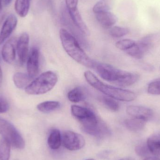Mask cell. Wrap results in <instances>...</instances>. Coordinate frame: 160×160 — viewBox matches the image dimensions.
Masks as SVG:
<instances>
[{"instance_id":"6da1fadb","label":"cell","mask_w":160,"mask_h":160,"mask_svg":"<svg viewBox=\"0 0 160 160\" xmlns=\"http://www.w3.org/2000/svg\"><path fill=\"white\" fill-rule=\"evenodd\" d=\"M95 68L103 79L119 86L132 85L138 81L140 77L137 73L120 70L107 64H97Z\"/></svg>"},{"instance_id":"7a4b0ae2","label":"cell","mask_w":160,"mask_h":160,"mask_svg":"<svg viewBox=\"0 0 160 160\" xmlns=\"http://www.w3.org/2000/svg\"><path fill=\"white\" fill-rule=\"evenodd\" d=\"M60 37L63 48L70 57L86 67L95 68L97 64L87 55L80 47L78 40L68 31L61 29Z\"/></svg>"},{"instance_id":"3957f363","label":"cell","mask_w":160,"mask_h":160,"mask_svg":"<svg viewBox=\"0 0 160 160\" xmlns=\"http://www.w3.org/2000/svg\"><path fill=\"white\" fill-rule=\"evenodd\" d=\"M85 78L94 88L114 99L131 102L136 99V94L132 91L108 85L102 82L90 71L84 73Z\"/></svg>"},{"instance_id":"277c9868","label":"cell","mask_w":160,"mask_h":160,"mask_svg":"<svg viewBox=\"0 0 160 160\" xmlns=\"http://www.w3.org/2000/svg\"><path fill=\"white\" fill-rule=\"evenodd\" d=\"M71 110L72 115L80 121L83 130L86 133L92 135L99 127L102 121L90 109L78 105H73L71 106Z\"/></svg>"},{"instance_id":"5b68a950","label":"cell","mask_w":160,"mask_h":160,"mask_svg":"<svg viewBox=\"0 0 160 160\" xmlns=\"http://www.w3.org/2000/svg\"><path fill=\"white\" fill-rule=\"evenodd\" d=\"M58 81V77L53 71L44 72L38 77L25 88L29 95L45 94L53 88Z\"/></svg>"},{"instance_id":"8992f818","label":"cell","mask_w":160,"mask_h":160,"mask_svg":"<svg viewBox=\"0 0 160 160\" xmlns=\"http://www.w3.org/2000/svg\"><path fill=\"white\" fill-rule=\"evenodd\" d=\"M0 134L10 145L18 149H23L25 142L18 131L10 122L0 117Z\"/></svg>"},{"instance_id":"52a82bcc","label":"cell","mask_w":160,"mask_h":160,"mask_svg":"<svg viewBox=\"0 0 160 160\" xmlns=\"http://www.w3.org/2000/svg\"><path fill=\"white\" fill-rule=\"evenodd\" d=\"M62 141L64 147L71 151L79 150L85 144V140L81 134L70 131L64 132Z\"/></svg>"},{"instance_id":"ba28073f","label":"cell","mask_w":160,"mask_h":160,"mask_svg":"<svg viewBox=\"0 0 160 160\" xmlns=\"http://www.w3.org/2000/svg\"><path fill=\"white\" fill-rule=\"evenodd\" d=\"M152 43L151 37H146L138 43H136L132 48L126 52L133 58L142 59L152 48Z\"/></svg>"},{"instance_id":"9c48e42d","label":"cell","mask_w":160,"mask_h":160,"mask_svg":"<svg viewBox=\"0 0 160 160\" xmlns=\"http://www.w3.org/2000/svg\"><path fill=\"white\" fill-rule=\"evenodd\" d=\"M126 112L132 117L143 119L147 122L152 118L154 114L150 108L138 105L128 106Z\"/></svg>"},{"instance_id":"30bf717a","label":"cell","mask_w":160,"mask_h":160,"mask_svg":"<svg viewBox=\"0 0 160 160\" xmlns=\"http://www.w3.org/2000/svg\"><path fill=\"white\" fill-rule=\"evenodd\" d=\"M29 40V35L24 32L20 36L17 42V52L21 65L24 64L28 58Z\"/></svg>"},{"instance_id":"8fae6325","label":"cell","mask_w":160,"mask_h":160,"mask_svg":"<svg viewBox=\"0 0 160 160\" xmlns=\"http://www.w3.org/2000/svg\"><path fill=\"white\" fill-rule=\"evenodd\" d=\"M39 57L38 50L37 48H33L27 60V73L33 78L38 74L39 71Z\"/></svg>"},{"instance_id":"7c38bea8","label":"cell","mask_w":160,"mask_h":160,"mask_svg":"<svg viewBox=\"0 0 160 160\" xmlns=\"http://www.w3.org/2000/svg\"><path fill=\"white\" fill-rule=\"evenodd\" d=\"M18 23V19L16 16L10 15L5 21L0 32V45H2L14 31Z\"/></svg>"},{"instance_id":"4fadbf2b","label":"cell","mask_w":160,"mask_h":160,"mask_svg":"<svg viewBox=\"0 0 160 160\" xmlns=\"http://www.w3.org/2000/svg\"><path fill=\"white\" fill-rule=\"evenodd\" d=\"M17 42L16 38H12L6 42L3 47L2 57L7 63H12L15 60Z\"/></svg>"},{"instance_id":"5bb4252c","label":"cell","mask_w":160,"mask_h":160,"mask_svg":"<svg viewBox=\"0 0 160 160\" xmlns=\"http://www.w3.org/2000/svg\"><path fill=\"white\" fill-rule=\"evenodd\" d=\"M68 10L70 18L75 26L83 34H84L86 36L90 35V31L84 22L80 14L78 8Z\"/></svg>"},{"instance_id":"9a60e30c","label":"cell","mask_w":160,"mask_h":160,"mask_svg":"<svg viewBox=\"0 0 160 160\" xmlns=\"http://www.w3.org/2000/svg\"><path fill=\"white\" fill-rule=\"evenodd\" d=\"M97 20L104 28H111L117 21L118 18L114 14L110 11L96 14Z\"/></svg>"},{"instance_id":"2e32d148","label":"cell","mask_w":160,"mask_h":160,"mask_svg":"<svg viewBox=\"0 0 160 160\" xmlns=\"http://www.w3.org/2000/svg\"><path fill=\"white\" fill-rule=\"evenodd\" d=\"M147 145L151 154L160 159V132L151 135L148 139Z\"/></svg>"},{"instance_id":"e0dca14e","label":"cell","mask_w":160,"mask_h":160,"mask_svg":"<svg viewBox=\"0 0 160 160\" xmlns=\"http://www.w3.org/2000/svg\"><path fill=\"white\" fill-rule=\"evenodd\" d=\"M147 121L143 119L132 118L126 119L125 125L126 128L132 132H139L142 130L146 124Z\"/></svg>"},{"instance_id":"ac0fdd59","label":"cell","mask_w":160,"mask_h":160,"mask_svg":"<svg viewBox=\"0 0 160 160\" xmlns=\"http://www.w3.org/2000/svg\"><path fill=\"white\" fill-rule=\"evenodd\" d=\"M33 78L25 73L18 72L13 77V81L17 87L19 88H26L32 82Z\"/></svg>"},{"instance_id":"d6986e66","label":"cell","mask_w":160,"mask_h":160,"mask_svg":"<svg viewBox=\"0 0 160 160\" xmlns=\"http://www.w3.org/2000/svg\"><path fill=\"white\" fill-rule=\"evenodd\" d=\"M62 135L59 130L53 129L48 138V143L50 148L53 150L59 149L62 144Z\"/></svg>"},{"instance_id":"ffe728a7","label":"cell","mask_w":160,"mask_h":160,"mask_svg":"<svg viewBox=\"0 0 160 160\" xmlns=\"http://www.w3.org/2000/svg\"><path fill=\"white\" fill-rule=\"evenodd\" d=\"M32 0H16L15 8L17 14L21 17L24 18L29 13Z\"/></svg>"},{"instance_id":"44dd1931","label":"cell","mask_w":160,"mask_h":160,"mask_svg":"<svg viewBox=\"0 0 160 160\" xmlns=\"http://www.w3.org/2000/svg\"><path fill=\"white\" fill-rule=\"evenodd\" d=\"M86 97L84 90L80 87L75 88L68 94V98L70 101L78 102L84 99Z\"/></svg>"},{"instance_id":"7402d4cb","label":"cell","mask_w":160,"mask_h":160,"mask_svg":"<svg viewBox=\"0 0 160 160\" xmlns=\"http://www.w3.org/2000/svg\"><path fill=\"white\" fill-rule=\"evenodd\" d=\"M113 0H100L93 8V11L95 14L109 11L113 6Z\"/></svg>"},{"instance_id":"603a6c76","label":"cell","mask_w":160,"mask_h":160,"mask_svg":"<svg viewBox=\"0 0 160 160\" xmlns=\"http://www.w3.org/2000/svg\"><path fill=\"white\" fill-rule=\"evenodd\" d=\"M61 104L57 101H46L37 105L38 110L44 113H48L60 108Z\"/></svg>"},{"instance_id":"cb8c5ba5","label":"cell","mask_w":160,"mask_h":160,"mask_svg":"<svg viewBox=\"0 0 160 160\" xmlns=\"http://www.w3.org/2000/svg\"><path fill=\"white\" fill-rule=\"evenodd\" d=\"M10 155V145L5 140L0 142V160H8Z\"/></svg>"},{"instance_id":"d4e9b609","label":"cell","mask_w":160,"mask_h":160,"mask_svg":"<svg viewBox=\"0 0 160 160\" xmlns=\"http://www.w3.org/2000/svg\"><path fill=\"white\" fill-rule=\"evenodd\" d=\"M129 32V30L128 28L120 26H114L111 27L109 33L113 37L121 38L125 36Z\"/></svg>"},{"instance_id":"484cf974","label":"cell","mask_w":160,"mask_h":160,"mask_svg":"<svg viewBox=\"0 0 160 160\" xmlns=\"http://www.w3.org/2000/svg\"><path fill=\"white\" fill-rule=\"evenodd\" d=\"M136 44L134 40L130 39H124L119 40L116 43V47L120 50L127 51Z\"/></svg>"},{"instance_id":"4316f807","label":"cell","mask_w":160,"mask_h":160,"mask_svg":"<svg viewBox=\"0 0 160 160\" xmlns=\"http://www.w3.org/2000/svg\"><path fill=\"white\" fill-rule=\"evenodd\" d=\"M147 90L149 94L160 95V79L151 82L148 84Z\"/></svg>"},{"instance_id":"83f0119b","label":"cell","mask_w":160,"mask_h":160,"mask_svg":"<svg viewBox=\"0 0 160 160\" xmlns=\"http://www.w3.org/2000/svg\"><path fill=\"white\" fill-rule=\"evenodd\" d=\"M102 100L105 106L112 112H117L119 110V104L114 99L103 97Z\"/></svg>"},{"instance_id":"f1b7e54d","label":"cell","mask_w":160,"mask_h":160,"mask_svg":"<svg viewBox=\"0 0 160 160\" xmlns=\"http://www.w3.org/2000/svg\"><path fill=\"white\" fill-rule=\"evenodd\" d=\"M135 151L138 156L145 158L152 155L147 144H141L137 146L135 148Z\"/></svg>"},{"instance_id":"f546056e","label":"cell","mask_w":160,"mask_h":160,"mask_svg":"<svg viewBox=\"0 0 160 160\" xmlns=\"http://www.w3.org/2000/svg\"><path fill=\"white\" fill-rule=\"evenodd\" d=\"M9 108V104L7 100L2 96H0V113L6 112Z\"/></svg>"},{"instance_id":"4dcf8cb0","label":"cell","mask_w":160,"mask_h":160,"mask_svg":"<svg viewBox=\"0 0 160 160\" xmlns=\"http://www.w3.org/2000/svg\"><path fill=\"white\" fill-rule=\"evenodd\" d=\"M79 0H65L67 7L68 10L78 8Z\"/></svg>"},{"instance_id":"1f68e13d","label":"cell","mask_w":160,"mask_h":160,"mask_svg":"<svg viewBox=\"0 0 160 160\" xmlns=\"http://www.w3.org/2000/svg\"><path fill=\"white\" fill-rule=\"evenodd\" d=\"M143 160H160V159L158 158H156V157H148V158H146Z\"/></svg>"},{"instance_id":"d6a6232c","label":"cell","mask_w":160,"mask_h":160,"mask_svg":"<svg viewBox=\"0 0 160 160\" xmlns=\"http://www.w3.org/2000/svg\"><path fill=\"white\" fill-rule=\"evenodd\" d=\"M2 69H1V67H0V84L2 83Z\"/></svg>"},{"instance_id":"836d02e7","label":"cell","mask_w":160,"mask_h":160,"mask_svg":"<svg viewBox=\"0 0 160 160\" xmlns=\"http://www.w3.org/2000/svg\"><path fill=\"white\" fill-rule=\"evenodd\" d=\"M11 1H12V0H5V4L6 5H8L11 2Z\"/></svg>"},{"instance_id":"e575fe53","label":"cell","mask_w":160,"mask_h":160,"mask_svg":"<svg viewBox=\"0 0 160 160\" xmlns=\"http://www.w3.org/2000/svg\"><path fill=\"white\" fill-rule=\"evenodd\" d=\"M119 160H134L132 158H124L121 159Z\"/></svg>"},{"instance_id":"d590c367","label":"cell","mask_w":160,"mask_h":160,"mask_svg":"<svg viewBox=\"0 0 160 160\" xmlns=\"http://www.w3.org/2000/svg\"><path fill=\"white\" fill-rule=\"evenodd\" d=\"M2 0H0V13H1V9H2Z\"/></svg>"},{"instance_id":"8d00e7d4","label":"cell","mask_w":160,"mask_h":160,"mask_svg":"<svg viewBox=\"0 0 160 160\" xmlns=\"http://www.w3.org/2000/svg\"><path fill=\"white\" fill-rule=\"evenodd\" d=\"M86 160H95V159H87Z\"/></svg>"}]
</instances>
